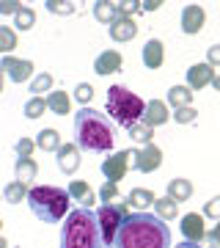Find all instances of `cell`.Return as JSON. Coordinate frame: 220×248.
<instances>
[{
  "label": "cell",
  "mask_w": 220,
  "mask_h": 248,
  "mask_svg": "<svg viewBox=\"0 0 220 248\" xmlns=\"http://www.w3.org/2000/svg\"><path fill=\"white\" fill-rule=\"evenodd\" d=\"M116 248H171V229L157 213H132L124 218Z\"/></svg>",
  "instance_id": "obj_1"
},
{
  "label": "cell",
  "mask_w": 220,
  "mask_h": 248,
  "mask_svg": "<svg viewBox=\"0 0 220 248\" xmlns=\"http://www.w3.org/2000/svg\"><path fill=\"white\" fill-rule=\"evenodd\" d=\"M116 130L110 119L94 108H80L74 116V143L83 152H107L113 149Z\"/></svg>",
  "instance_id": "obj_2"
},
{
  "label": "cell",
  "mask_w": 220,
  "mask_h": 248,
  "mask_svg": "<svg viewBox=\"0 0 220 248\" xmlns=\"http://www.w3.org/2000/svg\"><path fill=\"white\" fill-rule=\"evenodd\" d=\"M61 248H105L99 218L91 207H77L66 215L61 229Z\"/></svg>",
  "instance_id": "obj_3"
},
{
  "label": "cell",
  "mask_w": 220,
  "mask_h": 248,
  "mask_svg": "<svg viewBox=\"0 0 220 248\" xmlns=\"http://www.w3.org/2000/svg\"><path fill=\"white\" fill-rule=\"evenodd\" d=\"M69 202H72L69 190H61V187H55V185L30 187V193H28V207H30V213L44 223H58L61 218H66V215L72 213Z\"/></svg>",
  "instance_id": "obj_4"
},
{
  "label": "cell",
  "mask_w": 220,
  "mask_h": 248,
  "mask_svg": "<svg viewBox=\"0 0 220 248\" xmlns=\"http://www.w3.org/2000/svg\"><path fill=\"white\" fill-rule=\"evenodd\" d=\"M143 110H146V102L138 94H132L127 86H110L107 89V113L118 127L130 130L135 124H141Z\"/></svg>",
  "instance_id": "obj_5"
},
{
  "label": "cell",
  "mask_w": 220,
  "mask_h": 248,
  "mask_svg": "<svg viewBox=\"0 0 220 248\" xmlns=\"http://www.w3.org/2000/svg\"><path fill=\"white\" fill-rule=\"evenodd\" d=\"M97 218H99V229H102V243L105 248H116V240H118V232H121V223H124V215L116 204H102L97 210Z\"/></svg>",
  "instance_id": "obj_6"
},
{
  "label": "cell",
  "mask_w": 220,
  "mask_h": 248,
  "mask_svg": "<svg viewBox=\"0 0 220 248\" xmlns=\"http://www.w3.org/2000/svg\"><path fill=\"white\" fill-rule=\"evenodd\" d=\"M162 166V149L154 143H146L138 152H132V169L141 171V174H151Z\"/></svg>",
  "instance_id": "obj_7"
},
{
  "label": "cell",
  "mask_w": 220,
  "mask_h": 248,
  "mask_svg": "<svg viewBox=\"0 0 220 248\" xmlns=\"http://www.w3.org/2000/svg\"><path fill=\"white\" fill-rule=\"evenodd\" d=\"M132 163V152H116V155H110V157L102 163V174H105L107 182H121L124 177H127V169H130Z\"/></svg>",
  "instance_id": "obj_8"
},
{
  "label": "cell",
  "mask_w": 220,
  "mask_h": 248,
  "mask_svg": "<svg viewBox=\"0 0 220 248\" xmlns=\"http://www.w3.org/2000/svg\"><path fill=\"white\" fill-rule=\"evenodd\" d=\"M0 66L9 75L11 83H25V80L33 78V61H22V58H14V55H3Z\"/></svg>",
  "instance_id": "obj_9"
},
{
  "label": "cell",
  "mask_w": 220,
  "mask_h": 248,
  "mask_svg": "<svg viewBox=\"0 0 220 248\" xmlns=\"http://www.w3.org/2000/svg\"><path fill=\"white\" fill-rule=\"evenodd\" d=\"M215 78H218V72H215V66H209V63H193V66L187 69V86L193 91H201V89H206V86H212Z\"/></svg>",
  "instance_id": "obj_10"
},
{
  "label": "cell",
  "mask_w": 220,
  "mask_h": 248,
  "mask_svg": "<svg viewBox=\"0 0 220 248\" xmlns=\"http://www.w3.org/2000/svg\"><path fill=\"white\" fill-rule=\"evenodd\" d=\"M204 22H206V11H204L201 6L190 3V6H185V9H182V33H187V36L201 33Z\"/></svg>",
  "instance_id": "obj_11"
},
{
  "label": "cell",
  "mask_w": 220,
  "mask_h": 248,
  "mask_svg": "<svg viewBox=\"0 0 220 248\" xmlns=\"http://www.w3.org/2000/svg\"><path fill=\"white\" fill-rule=\"evenodd\" d=\"M182 234H185V240H190V243H201L204 237H206V226H204V215L198 213H187L182 215Z\"/></svg>",
  "instance_id": "obj_12"
},
{
  "label": "cell",
  "mask_w": 220,
  "mask_h": 248,
  "mask_svg": "<svg viewBox=\"0 0 220 248\" xmlns=\"http://www.w3.org/2000/svg\"><path fill=\"white\" fill-rule=\"evenodd\" d=\"M55 163L63 174H74L80 169V146L77 143H63L61 149L55 152Z\"/></svg>",
  "instance_id": "obj_13"
},
{
  "label": "cell",
  "mask_w": 220,
  "mask_h": 248,
  "mask_svg": "<svg viewBox=\"0 0 220 248\" xmlns=\"http://www.w3.org/2000/svg\"><path fill=\"white\" fill-rule=\"evenodd\" d=\"M168 119H174V116L168 113V105L162 99L146 102V110H143V124H146V127H162Z\"/></svg>",
  "instance_id": "obj_14"
},
{
  "label": "cell",
  "mask_w": 220,
  "mask_h": 248,
  "mask_svg": "<svg viewBox=\"0 0 220 248\" xmlns=\"http://www.w3.org/2000/svg\"><path fill=\"white\" fill-rule=\"evenodd\" d=\"M121 53H116V50H102L97 55V61H94V72L97 75H116V72H121Z\"/></svg>",
  "instance_id": "obj_15"
},
{
  "label": "cell",
  "mask_w": 220,
  "mask_h": 248,
  "mask_svg": "<svg viewBox=\"0 0 220 248\" xmlns=\"http://www.w3.org/2000/svg\"><path fill=\"white\" fill-rule=\"evenodd\" d=\"M107 33H110L113 42H132V39L138 36V25H135V19H132V17H124V14H121L113 25L107 28Z\"/></svg>",
  "instance_id": "obj_16"
},
{
  "label": "cell",
  "mask_w": 220,
  "mask_h": 248,
  "mask_svg": "<svg viewBox=\"0 0 220 248\" xmlns=\"http://www.w3.org/2000/svg\"><path fill=\"white\" fill-rule=\"evenodd\" d=\"M162 61H165V47H162V42L160 39H149L143 45V66L154 72L162 66Z\"/></svg>",
  "instance_id": "obj_17"
},
{
  "label": "cell",
  "mask_w": 220,
  "mask_h": 248,
  "mask_svg": "<svg viewBox=\"0 0 220 248\" xmlns=\"http://www.w3.org/2000/svg\"><path fill=\"white\" fill-rule=\"evenodd\" d=\"M118 17H121L118 3H110V0H97V3H94V19H97V22L110 28Z\"/></svg>",
  "instance_id": "obj_18"
},
{
  "label": "cell",
  "mask_w": 220,
  "mask_h": 248,
  "mask_svg": "<svg viewBox=\"0 0 220 248\" xmlns=\"http://www.w3.org/2000/svg\"><path fill=\"white\" fill-rule=\"evenodd\" d=\"M69 196L72 202L80 204V207H91L94 204V190H91V185L88 182H83V179H74V182H69Z\"/></svg>",
  "instance_id": "obj_19"
},
{
  "label": "cell",
  "mask_w": 220,
  "mask_h": 248,
  "mask_svg": "<svg viewBox=\"0 0 220 248\" xmlns=\"http://www.w3.org/2000/svg\"><path fill=\"white\" fill-rule=\"evenodd\" d=\"M36 146L42 152H58L63 143H61V135H58L55 127H44V130H39V135H36Z\"/></svg>",
  "instance_id": "obj_20"
},
{
  "label": "cell",
  "mask_w": 220,
  "mask_h": 248,
  "mask_svg": "<svg viewBox=\"0 0 220 248\" xmlns=\"http://www.w3.org/2000/svg\"><path fill=\"white\" fill-rule=\"evenodd\" d=\"M165 196H171L176 204L187 202V199L193 196V182H190V179H171L168 187H165Z\"/></svg>",
  "instance_id": "obj_21"
},
{
  "label": "cell",
  "mask_w": 220,
  "mask_h": 248,
  "mask_svg": "<svg viewBox=\"0 0 220 248\" xmlns=\"http://www.w3.org/2000/svg\"><path fill=\"white\" fill-rule=\"evenodd\" d=\"M168 105L174 108V110L193 105V89L190 86H174V89L168 91Z\"/></svg>",
  "instance_id": "obj_22"
},
{
  "label": "cell",
  "mask_w": 220,
  "mask_h": 248,
  "mask_svg": "<svg viewBox=\"0 0 220 248\" xmlns=\"http://www.w3.org/2000/svg\"><path fill=\"white\" fill-rule=\"evenodd\" d=\"M127 204H130V207H135L138 213H143L146 207H154V204H157V199H154V193H151V190L135 187V190H132V193L127 196Z\"/></svg>",
  "instance_id": "obj_23"
},
{
  "label": "cell",
  "mask_w": 220,
  "mask_h": 248,
  "mask_svg": "<svg viewBox=\"0 0 220 248\" xmlns=\"http://www.w3.org/2000/svg\"><path fill=\"white\" fill-rule=\"evenodd\" d=\"M14 174H17L19 182H33L36 174H39V166H36V160L33 157H19L17 160V166H14Z\"/></svg>",
  "instance_id": "obj_24"
},
{
  "label": "cell",
  "mask_w": 220,
  "mask_h": 248,
  "mask_svg": "<svg viewBox=\"0 0 220 248\" xmlns=\"http://www.w3.org/2000/svg\"><path fill=\"white\" fill-rule=\"evenodd\" d=\"M47 105H50V110L58 116H66L72 110V99L66 91H50V97H47Z\"/></svg>",
  "instance_id": "obj_25"
},
{
  "label": "cell",
  "mask_w": 220,
  "mask_h": 248,
  "mask_svg": "<svg viewBox=\"0 0 220 248\" xmlns=\"http://www.w3.org/2000/svg\"><path fill=\"white\" fill-rule=\"evenodd\" d=\"M28 185L25 182H19V179H14V182H9V185L3 187V199L9 204H22V199H28Z\"/></svg>",
  "instance_id": "obj_26"
},
{
  "label": "cell",
  "mask_w": 220,
  "mask_h": 248,
  "mask_svg": "<svg viewBox=\"0 0 220 248\" xmlns=\"http://www.w3.org/2000/svg\"><path fill=\"white\" fill-rule=\"evenodd\" d=\"M154 213H157L162 221H171V218H176V213H179V204H176L171 196H162V199H157V204H154Z\"/></svg>",
  "instance_id": "obj_27"
},
{
  "label": "cell",
  "mask_w": 220,
  "mask_h": 248,
  "mask_svg": "<svg viewBox=\"0 0 220 248\" xmlns=\"http://www.w3.org/2000/svg\"><path fill=\"white\" fill-rule=\"evenodd\" d=\"M44 110H50V105H47L44 97H30L25 102V116L28 119H39V116H44Z\"/></svg>",
  "instance_id": "obj_28"
},
{
  "label": "cell",
  "mask_w": 220,
  "mask_h": 248,
  "mask_svg": "<svg viewBox=\"0 0 220 248\" xmlns=\"http://www.w3.org/2000/svg\"><path fill=\"white\" fill-rule=\"evenodd\" d=\"M53 89V75L50 72H42V75H36L33 80H30V94L33 97H39V94H44V91Z\"/></svg>",
  "instance_id": "obj_29"
},
{
  "label": "cell",
  "mask_w": 220,
  "mask_h": 248,
  "mask_svg": "<svg viewBox=\"0 0 220 248\" xmlns=\"http://www.w3.org/2000/svg\"><path fill=\"white\" fill-rule=\"evenodd\" d=\"M44 9L50 11V14H55V17H69V14H74V3H66V0H47Z\"/></svg>",
  "instance_id": "obj_30"
},
{
  "label": "cell",
  "mask_w": 220,
  "mask_h": 248,
  "mask_svg": "<svg viewBox=\"0 0 220 248\" xmlns=\"http://www.w3.org/2000/svg\"><path fill=\"white\" fill-rule=\"evenodd\" d=\"M17 47V33H14V28L9 25H0V50L9 55L11 50Z\"/></svg>",
  "instance_id": "obj_31"
},
{
  "label": "cell",
  "mask_w": 220,
  "mask_h": 248,
  "mask_svg": "<svg viewBox=\"0 0 220 248\" xmlns=\"http://www.w3.org/2000/svg\"><path fill=\"white\" fill-rule=\"evenodd\" d=\"M33 25H36V11L25 6V9L14 17V28H19V31H30Z\"/></svg>",
  "instance_id": "obj_32"
},
{
  "label": "cell",
  "mask_w": 220,
  "mask_h": 248,
  "mask_svg": "<svg viewBox=\"0 0 220 248\" xmlns=\"http://www.w3.org/2000/svg\"><path fill=\"white\" fill-rule=\"evenodd\" d=\"M127 133H130V138L135 143H143V146H146V143H151V127H146L143 122L135 124V127H130Z\"/></svg>",
  "instance_id": "obj_33"
},
{
  "label": "cell",
  "mask_w": 220,
  "mask_h": 248,
  "mask_svg": "<svg viewBox=\"0 0 220 248\" xmlns=\"http://www.w3.org/2000/svg\"><path fill=\"white\" fill-rule=\"evenodd\" d=\"M99 199H102V204H116L118 202V182H105L102 190H99Z\"/></svg>",
  "instance_id": "obj_34"
},
{
  "label": "cell",
  "mask_w": 220,
  "mask_h": 248,
  "mask_svg": "<svg viewBox=\"0 0 220 248\" xmlns=\"http://www.w3.org/2000/svg\"><path fill=\"white\" fill-rule=\"evenodd\" d=\"M174 119H176V124H193L195 119H198V110H195L193 105L179 108V110H174Z\"/></svg>",
  "instance_id": "obj_35"
},
{
  "label": "cell",
  "mask_w": 220,
  "mask_h": 248,
  "mask_svg": "<svg viewBox=\"0 0 220 248\" xmlns=\"http://www.w3.org/2000/svg\"><path fill=\"white\" fill-rule=\"evenodd\" d=\"M204 215H206V218L220 221V196H215V199H209V202L204 204Z\"/></svg>",
  "instance_id": "obj_36"
},
{
  "label": "cell",
  "mask_w": 220,
  "mask_h": 248,
  "mask_svg": "<svg viewBox=\"0 0 220 248\" xmlns=\"http://www.w3.org/2000/svg\"><path fill=\"white\" fill-rule=\"evenodd\" d=\"M33 146H36V141H30V138H19L17 141V157H30L33 155Z\"/></svg>",
  "instance_id": "obj_37"
},
{
  "label": "cell",
  "mask_w": 220,
  "mask_h": 248,
  "mask_svg": "<svg viewBox=\"0 0 220 248\" xmlns=\"http://www.w3.org/2000/svg\"><path fill=\"white\" fill-rule=\"evenodd\" d=\"M91 97H94V89H91L88 83H80L77 89H74V99H77V102H83V105H86V102H91Z\"/></svg>",
  "instance_id": "obj_38"
},
{
  "label": "cell",
  "mask_w": 220,
  "mask_h": 248,
  "mask_svg": "<svg viewBox=\"0 0 220 248\" xmlns=\"http://www.w3.org/2000/svg\"><path fill=\"white\" fill-rule=\"evenodd\" d=\"M22 9H25V6L17 3V0H3V3H0V14H14V17H17Z\"/></svg>",
  "instance_id": "obj_39"
},
{
  "label": "cell",
  "mask_w": 220,
  "mask_h": 248,
  "mask_svg": "<svg viewBox=\"0 0 220 248\" xmlns=\"http://www.w3.org/2000/svg\"><path fill=\"white\" fill-rule=\"evenodd\" d=\"M206 63L209 66H220V45H212L206 50Z\"/></svg>",
  "instance_id": "obj_40"
},
{
  "label": "cell",
  "mask_w": 220,
  "mask_h": 248,
  "mask_svg": "<svg viewBox=\"0 0 220 248\" xmlns=\"http://www.w3.org/2000/svg\"><path fill=\"white\" fill-rule=\"evenodd\" d=\"M118 9H121L124 17H132L135 11L141 9V3H135V0H132V3H130V0H124V3H118Z\"/></svg>",
  "instance_id": "obj_41"
},
{
  "label": "cell",
  "mask_w": 220,
  "mask_h": 248,
  "mask_svg": "<svg viewBox=\"0 0 220 248\" xmlns=\"http://www.w3.org/2000/svg\"><path fill=\"white\" fill-rule=\"evenodd\" d=\"M160 6H162V0H143V3H141L143 11H157Z\"/></svg>",
  "instance_id": "obj_42"
},
{
  "label": "cell",
  "mask_w": 220,
  "mask_h": 248,
  "mask_svg": "<svg viewBox=\"0 0 220 248\" xmlns=\"http://www.w3.org/2000/svg\"><path fill=\"white\" fill-rule=\"evenodd\" d=\"M204 243H206V248H218L220 246V240L212 234V232H206V237H204Z\"/></svg>",
  "instance_id": "obj_43"
},
{
  "label": "cell",
  "mask_w": 220,
  "mask_h": 248,
  "mask_svg": "<svg viewBox=\"0 0 220 248\" xmlns=\"http://www.w3.org/2000/svg\"><path fill=\"white\" fill-rule=\"evenodd\" d=\"M176 248H201V243H190V240H185V243H179Z\"/></svg>",
  "instance_id": "obj_44"
},
{
  "label": "cell",
  "mask_w": 220,
  "mask_h": 248,
  "mask_svg": "<svg viewBox=\"0 0 220 248\" xmlns=\"http://www.w3.org/2000/svg\"><path fill=\"white\" fill-rule=\"evenodd\" d=\"M212 89H215V91H218V94H220V75H218V78H215V80H212Z\"/></svg>",
  "instance_id": "obj_45"
},
{
  "label": "cell",
  "mask_w": 220,
  "mask_h": 248,
  "mask_svg": "<svg viewBox=\"0 0 220 248\" xmlns=\"http://www.w3.org/2000/svg\"><path fill=\"white\" fill-rule=\"evenodd\" d=\"M212 234H215V237L220 240V221H218V226H215V229H212Z\"/></svg>",
  "instance_id": "obj_46"
}]
</instances>
